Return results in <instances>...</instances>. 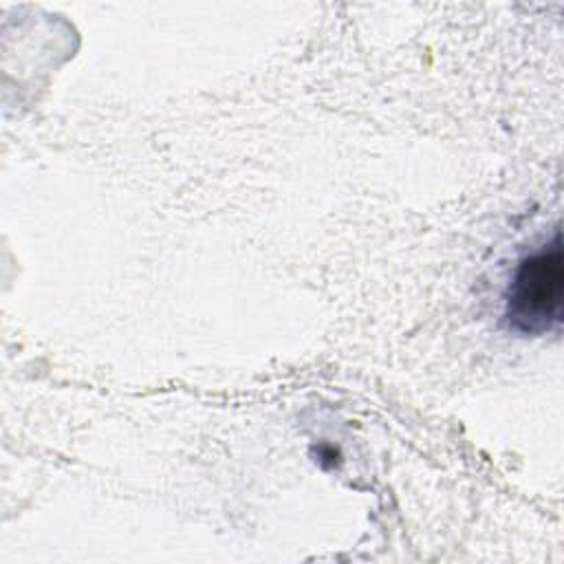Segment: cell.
<instances>
[{"instance_id": "cell-1", "label": "cell", "mask_w": 564, "mask_h": 564, "mask_svg": "<svg viewBox=\"0 0 564 564\" xmlns=\"http://www.w3.org/2000/svg\"><path fill=\"white\" fill-rule=\"evenodd\" d=\"M564 256L560 231L542 249L524 256L509 282L505 317L520 335H542L562 322Z\"/></svg>"}]
</instances>
